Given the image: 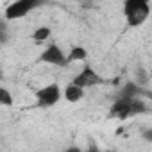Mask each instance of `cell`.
Here are the masks:
<instances>
[{
	"label": "cell",
	"mask_w": 152,
	"mask_h": 152,
	"mask_svg": "<svg viewBox=\"0 0 152 152\" xmlns=\"http://www.w3.org/2000/svg\"><path fill=\"white\" fill-rule=\"evenodd\" d=\"M147 111V106H145V100L141 99H116L111 106V116L115 118H120V120H125V118H131L134 115H140Z\"/></svg>",
	"instance_id": "obj_2"
},
{
	"label": "cell",
	"mask_w": 152,
	"mask_h": 152,
	"mask_svg": "<svg viewBox=\"0 0 152 152\" xmlns=\"http://www.w3.org/2000/svg\"><path fill=\"white\" fill-rule=\"evenodd\" d=\"M63 152H81L77 147H70V148H66V150H63Z\"/></svg>",
	"instance_id": "obj_14"
},
{
	"label": "cell",
	"mask_w": 152,
	"mask_h": 152,
	"mask_svg": "<svg viewBox=\"0 0 152 152\" xmlns=\"http://www.w3.org/2000/svg\"><path fill=\"white\" fill-rule=\"evenodd\" d=\"M63 99V90L57 83L47 84L36 91V102L39 107H52Z\"/></svg>",
	"instance_id": "obj_3"
},
{
	"label": "cell",
	"mask_w": 152,
	"mask_h": 152,
	"mask_svg": "<svg viewBox=\"0 0 152 152\" xmlns=\"http://www.w3.org/2000/svg\"><path fill=\"white\" fill-rule=\"evenodd\" d=\"M9 41V32H0V47Z\"/></svg>",
	"instance_id": "obj_13"
},
{
	"label": "cell",
	"mask_w": 152,
	"mask_h": 152,
	"mask_svg": "<svg viewBox=\"0 0 152 152\" xmlns=\"http://www.w3.org/2000/svg\"><path fill=\"white\" fill-rule=\"evenodd\" d=\"M72 84H75V86H79V88H83V90H86V88H91V86H99V84H102V79H100V75L90 66V64H86L75 77L72 79Z\"/></svg>",
	"instance_id": "obj_6"
},
{
	"label": "cell",
	"mask_w": 152,
	"mask_h": 152,
	"mask_svg": "<svg viewBox=\"0 0 152 152\" xmlns=\"http://www.w3.org/2000/svg\"><path fill=\"white\" fill-rule=\"evenodd\" d=\"M83 97H84V90L83 88H79V86H75V84H66L64 86V90H63V99L66 100V102H72V104H75V102H79V100H83Z\"/></svg>",
	"instance_id": "obj_7"
},
{
	"label": "cell",
	"mask_w": 152,
	"mask_h": 152,
	"mask_svg": "<svg viewBox=\"0 0 152 152\" xmlns=\"http://www.w3.org/2000/svg\"><path fill=\"white\" fill-rule=\"evenodd\" d=\"M0 32H9V22L4 16L0 18Z\"/></svg>",
	"instance_id": "obj_12"
},
{
	"label": "cell",
	"mask_w": 152,
	"mask_h": 152,
	"mask_svg": "<svg viewBox=\"0 0 152 152\" xmlns=\"http://www.w3.org/2000/svg\"><path fill=\"white\" fill-rule=\"evenodd\" d=\"M124 16H125V23L129 27H132V29L141 27L150 16V2L148 0H125Z\"/></svg>",
	"instance_id": "obj_1"
},
{
	"label": "cell",
	"mask_w": 152,
	"mask_h": 152,
	"mask_svg": "<svg viewBox=\"0 0 152 152\" xmlns=\"http://www.w3.org/2000/svg\"><path fill=\"white\" fill-rule=\"evenodd\" d=\"M4 77V72H2V66H0V79Z\"/></svg>",
	"instance_id": "obj_15"
},
{
	"label": "cell",
	"mask_w": 152,
	"mask_h": 152,
	"mask_svg": "<svg viewBox=\"0 0 152 152\" xmlns=\"http://www.w3.org/2000/svg\"><path fill=\"white\" fill-rule=\"evenodd\" d=\"M50 36H52V29L47 27V25H41V27L34 29V32H32V39H34L36 43H43V41H47Z\"/></svg>",
	"instance_id": "obj_10"
},
{
	"label": "cell",
	"mask_w": 152,
	"mask_h": 152,
	"mask_svg": "<svg viewBox=\"0 0 152 152\" xmlns=\"http://www.w3.org/2000/svg\"><path fill=\"white\" fill-rule=\"evenodd\" d=\"M39 61L45 63V64H52V66H59V68H64L68 66V61H66V54L63 52V48L56 43H50L47 45V48L41 52L39 56Z\"/></svg>",
	"instance_id": "obj_5"
},
{
	"label": "cell",
	"mask_w": 152,
	"mask_h": 152,
	"mask_svg": "<svg viewBox=\"0 0 152 152\" xmlns=\"http://www.w3.org/2000/svg\"><path fill=\"white\" fill-rule=\"evenodd\" d=\"M138 95H140V84L127 83V84L120 90V97H118V99H127V100H131V99H140Z\"/></svg>",
	"instance_id": "obj_9"
},
{
	"label": "cell",
	"mask_w": 152,
	"mask_h": 152,
	"mask_svg": "<svg viewBox=\"0 0 152 152\" xmlns=\"http://www.w3.org/2000/svg\"><path fill=\"white\" fill-rule=\"evenodd\" d=\"M39 6L38 0H16V2L9 4L4 11V18L7 22H13V20H20L23 16H27L31 11H34L36 7Z\"/></svg>",
	"instance_id": "obj_4"
},
{
	"label": "cell",
	"mask_w": 152,
	"mask_h": 152,
	"mask_svg": "<svg viewBox=\"0 0 152 152\" xmlns=\"http://www.w3.org/2000/svg\"><path fill=\"white\" fill-rule=\"evenodd\" d=\"M15 104V97L9 90L0 86V106H13Z\"/></svg>",
	"instance_id": "obj_11"
},
{
	"label": "cell",
	"mask_w": 152,
	"mask_h": 152,
	"mask_svg": "<svg viewBox=\"0 0 152 152\" xmlns=\"http://www.w3.org/2000/svg\"><path fill=\"white\" fill-rule=\"evenodd\" d=\"M88 59V50L83 47V45H72L70 47V50H68V54H66V61H68V64L70 63H84Z\"/></svg>",
	"instance_id": "obj_8"
}]
</instances>
